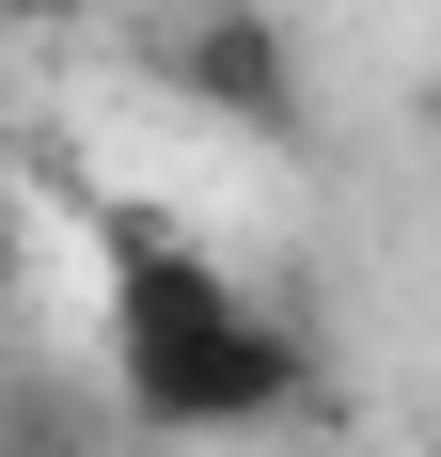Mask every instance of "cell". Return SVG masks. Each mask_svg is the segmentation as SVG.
<instances>
[{"label":"cell","mask_w":441,"mask_h":457,"mask_svg":"<svg viewBox=\"0 0 441 457\" xmlns=\"http://www.w3.org/2000/svg\"><path fill=\"white\" fill-rule=\"evenodd\" d=\"M0 16H32V32H47V16H79V0H0Z\"/></svg>","instance_id":"5b68a950"},{"label":"cell","mask_w":441,"mask_h":457,"mask_svg":"<svg viewBox=\"0 0 441 457\" xmlns=\"http://www.w3.org/2000/svg\"><path fill=\"white\" fill-rule=\"evenodd\" d=\"M111 395H127V426H174V442H205V426H284L315 395V347L284 316H253L205 253L127 237V284H111Z\"/></svg>","instance_id":"6da1fadb"},{"label":"cell","mask_w":441,"mask_h":457,"mask_svg":"<svg viewBox=\"0 0 441 457\" xmlns=\"http://www.w3.org/2000/svg\"><path fill=\"white\" fill-rule=\"evenodd\" d=\"M16 269H32V221H16V189H0V300H16Z\"/></svg>","instance_id":"277c9868"},{"label":"cell","mask_w":441,"mask_h":457,"mask_svg":"<svg viewBox=\"0 0 441 457\" xmlns=\"http://www.w3.org/2000/svg\"><path fill=\"white\" fill-rule=\"evenodd\" d=\"M426 457H441V426H426Z\"/></svg>","instance_id":"8992f818"},{"label":"cell","mask_w":441,"mask_h":457,"mask_svg":"<svg viewBox=\"0 0 441 457\" xmlns=\"http://www.w3.org/2000/svg\"><path fill=\"white\" fill-rule=\"evenodd\" d=\"M142 63H158L189 111L253 127V142L300 127V47H284V16H268V0H189V16H158V32H142Z\"/></svg>","instance_id":"7a4b0ae2"},{"label":"cell","mask_w":441,"mask_h":457,"mask_svg":"<svg viewBox=\"0 0 441 457\" xmlns=\"http://www.w3.org/2000/svg\"><path fill=\"white\" fill-rule=\"evenodd\" d=\"M0 457H79V426H63V395H47V378H16V395H0Z\"/></svg>","instance_id":"3957f363"}]
</instances>
